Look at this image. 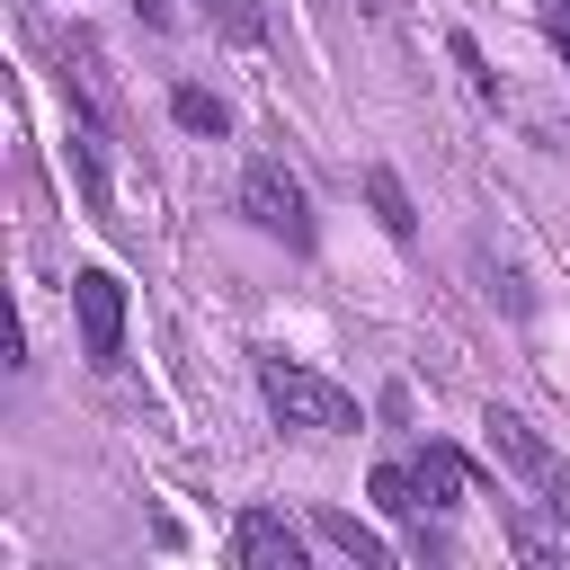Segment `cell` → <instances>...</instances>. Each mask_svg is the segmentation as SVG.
Instances as JSON below:
<instances>
[{
    "mask_svg": "<svg viewBox=\"0 0 570 570\" xmlns=\"http://www.w3.org/2000/svg\"><path fill=\"white\" fill-rule=\"evenodd\" d=\"M258 392H267V410H276L285 428H303V436H356V428H365L356 392L330 383V374H312V365H294V356H258Z\"/></svg>",
    "mask_w": 570,
    "mask_h": 570,
    "instance_id": "1",
    "label": "cell"
},
{
    "mask_svg": "<svg viewBox=\"0 0 570 570\" xmlns=\"http://www.w3.org/2000/svg\"><path fill=\"white\" fill-rule=\"evenodd\" d=\"M240 214H249L267 240L312 249V196H303V178H294L285 160H249V169H240Z\"/></svg>",
    "mask_w": 570,
    "mask_h": 570,
    "instance_id": "2",
    "label": "cell"
},
{
    "mask_svg": "<svg viewBox=\"0 0 570 570\" xmlns=\"http://www.w3.org/2000/svg\"><path fill=\"white\" fill-rule=\"evenodd\" d=\"M71 321H80V356L107 374L125 356V276L116 267H80L71 276Z\"/></svg>",
    "mask_w": 570,
    "mask_h": 570,
    "instance_id": "3",
    "label": "cell"
},
{
    "mask_svg": "<svg viewBox=\"0 0 570 570\" xmlns=\"http://www.w3.org/2000/svg\"><path fill=\"white\" fill-rule=\"evenodd\" d=\"M481 436H490V454H499V463H508L517 481H534V490H543V481L561 472V454L543 445V428H534L525 410H508V401H490V410H481Z\"/></svg>",
    "mask_w": 570,
    "mask_h": 570,
    "instance_id": "4",
    "label": "cell"
},
{
    "mask_svg": "<svg viewBox=\"0 0 570 570\" xmlns=\"http://www.w3.org/2000/svg\"><path fill=\"white\" fill-rule=\"evenodd\" d=\"M232 561L240 570H303V525H285L276 508H240L232 517Z\"/></svg>",
    "mask_w": 570,
    "mask_h": 570,
    "instance_id": "5",
    "label": "cell"
},
{
    "mask_svg": "<svg viewBox=\"0 0 570 570\" xmlns=\"http://www.w3.org/2000/svg\"><path fill=\"white\" fill-rule=\"evenodd\" d=\"M365 205H374V223H383L392 240H419V205H410V187H401V169H392V160H374V169H365Z\"/></svg>",
    "mask_w": 570,
    "mask_h": 570,
    "instance_id": "6",
    "label": "cell"
},
{
    "mask_svg": "<svg viewBox=\"0 0 570 570\" xmlns=\"http://www.w3.org/2000/svg\"><path fill=\"white\" fill-rule=\"evenodd\" d=\"M410 472H419V490H428V517L463 508V481H472V472H463V454H454V445H419V454H410Z\"/></svg>",
    "mask_w": 570,
    "mask_h": 570,
    "instance_id": "7",
    "label": "cell"
},
{
    "mask_svg": "<svg viewBox=\"0 0 570 570\" xmlns=\"http://www.w3.org/2000/svg\"><path fill=\"white\" fill-rule=\"evenodd\" d=\"M312 534H321L330 552H347L356 570H383V534H374V525H356L347 508H312Z\"/></svg>",
    "mask_w": 570,
    "mask_h": 570,
    "instance_id": "8",
    "label": "cell"
},
{
    "mask_svg": "<svg viewBox=\"0 0 570 570\" xmlns=\"http://www.w3.org/2000/svg\"><path fill=\"white\" fill-rule=\"evenodd\" d=\"M365 499H374L383 517H401V525H419V508H428V490H419V472H410V463H374Z\"/></svg>",
    "mask_w": 570,
    "mask_h": 570,
    "instance_id": "9",
    "label": "cell"
},
{
    "mask_svg": "<svg viewBox=\"0 0 570 570\" xmlns=\"http://www.w3.org/2000/svg\"><path fill=\"white\" fill-rule=\"evenodd\" d=\"M169 116H178L187 134H205V142H223V134H232V107H223L214 89H196V80H178V89H169Z\"/></svg>",
    "mask_w": 570,
    "mask_h": 570,
    "instance_id": "10",
    "label": "cell"
},
{
    "mask_svg": "<svg viewBox=\"0 0 570 570\" xmlns=\"http://www.w3.org/2000/svg\"><path fill=\"white\" fill-rule=\"evenodd\" d=\"M214 27H223L232 45H258V36H267V9H258V0H214Z\"/></svg>",
    "mask_w": 570,
    "mask_h": 570,
    "instance_id": "11",
    "label": "cell"
},
{
    "mask_svg": "<svg viewBox=\"0 0 570 570\" xmlns=\"http://www.w3.org/2000/svg\"><path fill=\"white\" fill-rule=\"evenodd\" d=\"M445 53H454V62L472 71V89H481V98H499V71L481 62V45H472V27H454V36H445Z\"/></svg>",
    "mask_w": 570,
    "mask_h": 570,
    "instance_id": "12",
    "label": "cell"
},
{
    "mask_svg": "<svg viewBox=\"0 0 570 570\" xmlns=\"http://www.w3.org/2000/svg\"><path fill=\"white\" fill-rule=\"evenodd\" d=\"M134 18H142V27H178V9H169V0H134Z\"/></svg>",
    "mask_w": 570,
    "mask_h": 570,
    "instance_id": "13",
    "label": "cell"
},
{
    "mask_svg": "<svg viewBox=\"0 0 570 570\" xmlns=\"http://www.w3.org/2000/svg\"><path fill=\"white\" fill-rule=\"evenodd\" d=\"M552 53H561V71H570V9H552Z\"/></svg>",
    "mask_w": 570,
    "mask_h": 570,
    "instance_id": "14",
    "label": "cell"
},
{
    "mask_svg": "<svg viewBox=\"0 0 570 570\" xmlns=\"http://www.w3.org/2000/svg\"><path fill=\"white\" fill-rule=\"evenodd\" d=\"M356 9H365V18H383V9H392V0H356Z\"/></svg>",
    "mask_w": 570,
    "mask_h": 570,
    "instance_id": "15",
    "label": "cell"
},
{
    "mask_svg": "<svg viewBox=\"0 0 570 570\" xmlns=\"http://www.w3.org/2000/svg\"><path fill=\"white\" fill-rule=\"evenodd\" d=\"M552 9H570V0H552Z\"/></svg>",
    "mask_w": 570,
    "mask_h": 570,
    "instance_id": "16",
    "label": "cell"
}]
</instances>
